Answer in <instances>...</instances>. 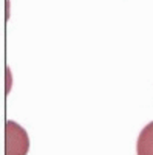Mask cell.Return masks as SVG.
Returning <instances> with one entry per match:
<instances>
[{"mask_svg": "<svg viewBox=\"0 0 153 155\" xmlns=\"http://www.w3.org/2000/svg\"><path fill=\"white\" fill-rule=\"evenodd\" d=\"M136 152L138 155H153V121L148 123L139 134Z\"/></svg>", "mask_w": 153, "mask_h": 155, "instance_id": "cell-2", "label": "cell"}, {"mask_svg": "<svg viewBox=\"0 0 153 155\" xmlns=\"http://www.w3.org/2000/svg\"><path fill=\"white\" fill-rule=\"evenodd\" d=\"M30 140L27 130L14 123L6 121V155H27Z\"/></svg>", "mask_w": 153, "mask_h": 155, "instance_id": "cell-1", "label": "cell"}]
</instances>
